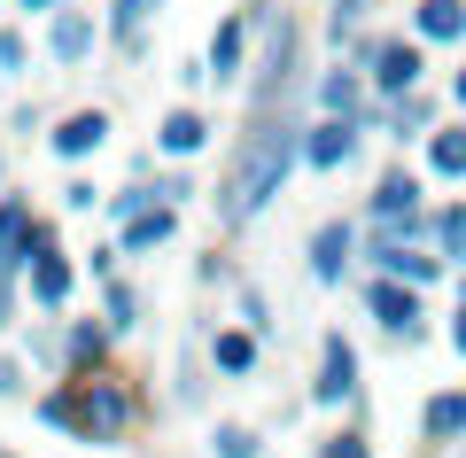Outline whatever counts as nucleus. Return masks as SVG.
Returning <instances> with one entry per match:
<instances>
[{"instance_id":"1","label":"nucleus","mask_w":466,"mask_h":458,"mask_svg":"<svg viewBox=\"0 0 466 458\" xmlns=\"http://www.w3.org/2000/svg\"><path fill=\"white\" fill-rule=\"evenodd\" d=\"M303 140H311V125H296V109L249 117V132L233 140L226 171H218V195H210L218 226H226V233H241L249 218H265L272 202L288 195V179H296V164H303Z\"/></svg>"},{"instance_id":"2","label":"nucleus","mask_w":466,"mask_h":458,"mask_svg":"<svg viewBox=\"0 0 466 458\" xmlns=\"http://www.w3.org/2000/svg\"><path fill=\"white\" fill-rule=\"evenodd\" d=\"M39 420L63 427V435H78V443H125V435H133V420H140V396L101 365V373L55 381V389L39 396Z\"/></svg>"},{"instance_id":"3","label":"nucleus","mask_w":466,"mask_h":458,"mask_svg":"<svg viewBox=\"0 0 466 458\" xmlns=\"http://www.w3.org/2000/svg\"><path fill=\"white\" fill-rule=\"evenodd\" d=\"M257 8V70H249V117L272 109H296V86H303V32L296 16H272V0H249Z\"/></svg>"},{"instance_id":"4","label":"nucleus","mask_w":466,"mask_h":458,"mask_svg":"<svg viewBox=\"0 0 466 458\" xmlns=\"http://www.w3.org/2000/svg\"><path fill=\"white\" fill-rule=\"evenodd\" d=\"M358 63H366V78H373V94H381V101H404V94H420V78H428V47H420L412 32L358 39Z\"/></svg>"},{"instance_id":"5","label":"nucleus","mask_w":466,"mask_h":458,"mask_svg":"<svg viewBox=\"0 0 466 458\" xmlns=\"http://www.w3.org/2000/svg\"><path fill=\"white\" fill-rule=\"evenodd\" d=\"M24 295H32V311H47V319H63L70 295H78V264L55 241V226H39V249H32V264H24Z\"/></svg>"},{"instance_id":"6","label":"nucleus","mask_w":466,"mask_h":458,"mask_svg":"<svg viewBox=\"0 0 466 458\" xmlns=\"http://www.w3.org/2000/svg\"><path fill=\"white\" fill-rule=\"evenodd\" d=\"M366 311L381 319V334H397L404 350L428 342V303H420V288H404V280L373 272V280H366Z\"/></svg>"},{"instance_id":"7","label":"nucleus","mask_w":466,"mask_h":458,"mask_svg":"<svg viewBox=\"0 0 466 458\" xmlns=\"http://www.w3.org/2000/svg\"><path fill=\"white\" fill-rule=\"evenodd\" d=\"M420 171H404V164H389L381 179H373V195H366V218L373 226H428V210H420Z\"/></svg>"},{"instance_id":"8","label":"nucleus","mask_w":466,"mask_h":458,"mask_svg":"<svg viewBox=\"0 0 466 458\" xmlns=\"http://www.w3.org/2000/svg\"><path fill=\"white\" fill-rule=\"evenodd\" d=\"M39 226L47 218L32 210V195H0V280H24V264L39 249Z\"/></svg>"},{"instance_id":"9","label":"nucleus","mask_w":466,"mask_h":458,"mask_svg":"<svg viewBox=\"0 0 466 458\" xmlns=\"http://www.w3.org/2000/svg\"><path fill=\"white\" fill-rule=\"evenodd\" d=\"M358 249H366V233L350 226V218H327V226L311 233V249H303V257H311V280L319 288H342L350 264H358Z\"/></svg>"},{"instance_id":"10","label":"nucleus","mask_w":466,"mask_h":458,"mask_svg":"<svg viewBox=\"0 0 466 458\" xmlns=\"http://www.w3.org/2000/svg\"><path fill=\"white\" fill-rule=\"evenodd\" d=\"M265 32V24H257V8H233V16H218V32H210V55H202V63H210V78H249V39Z\"/></svg>"},{"instance_id":"11","label":"nucleus","mask_w":466,"mask_h":458,"mask_svg":"<svg viewBox=\"0 0 466 458\" xmlns=\"http://www.w3.org/2000/svg\"><path fill=\"white\" fill-rule=\"evenodd\" d=\"M311 404H319V412L358 404V350H350L342 334H327V342H319V381H311Z\"/></svg>"},{"instance_id":"12","label":"nucleus","mask_w":466,"mask_h":458,"mask_svg":"<svg viewBox=\"0 0 466 458\" xmlns=\"http://www.w3.org/2000/svg\"><path fill=\"white\" fill-rule=\"evenodd\" d=\"M101 32H109V24H94V8H63V16H47V63H55V70L94 63Z\"/></svg>"},{"instance_id":"13","label":"nucleus","mask_w":466,"mask_h":458,"mask_svg":"<svg viewBox=\"0 0 466 458\" xmlns=\"http://www.w3.org/2000/svg\"><path fill=\"white\" fill-rule=\"evenodd\" d=\"M47 148L63 156V164H86V156H101L109 148V109H70L47 125Z\"/></svg>"},{"instance_id":"14","label":"nucleus","mask_w":466,"mask_h":458,"mask_svg":"<svg viewBox=\"0 0 466 458\" xmlns=\"http://www.w3.org/2000/svg\"><path fill=\"white\" fill-rule=\"evenodd\" d=\"M358 140H366V125H350V117H319L311 140H303V164H311V171H350V164H358Z\"/></svg>"},{"instance_id":"15","label":"nucleus","mask_w":466,"mask_h":458,"mask_svg":"<svg viewBox=\"0 0 466 458\" xmlns=\"http://www.w3.org/2000/svg\"><path fill=\"white\" fill-rule=\"evenodd\" d=\"M210 148V117L195 109V101H179V109L156 117V156H171V164H187V156H202Z\"/></svg>"},{"instance_id":"16","label":"nucleus","mask_w":466,"mask_h":458,"mask_svg":"<svg viewBox=\"0 0 466 458\" xmlns=\"http://www.w3.org/2000/svg\"><path fill=\"white\" fill-rule=\"evenodd\" d=\"M257 365H265V334H249V327H218V334H210V373L249 381Z\"/></svg>"},{"instance_id":"17","label":"nucleus","mask_w":466,"mask_h":458,"mask_svg":"<svg viewBox=\"0 0 466 458\" xmlns=\"http://www.w3.org/2000/svg\"><path fill=\"white\" fill-rule=\"evenodd\" d=\"M420 435L435 451H466V389H435L428 412H420Z\"/></svg>"},{"instance_id":"18","label":"nucleus","mask_w":466,"mask_h":458,"mask_svg":"<svg viewBox=\"0 0 466 458\" xmlns=\"http://www.w3.org/2000/svg\"><path fill=\"white\" fill-rule=\"evenodd\" d=\"M412 39L420 47H459L466 39V0H412Z\"/></svg>"},{"instance_id":"19","label":"nucleus","mask_w":466,"mask_h":458,"mask_svg":"<svg viewBox=\"0 0 466 458\" xmlns=\"http://www.w3.org/2000/svg\"><path fill=\"white\" fill-rule=\"evenodd\" d=\"M171 233H179V210L156 202V210H140L133 226H116V249H125V257H156V249H171Z\"/></svg>"},{"instance_id":"20","label":"nucleus","mask_w":466,"mask_h":458,"mask_svg":"<svg viewBox=\"0 0 466 458\" xmlns=\"http://www.w3.org/2000/svg\"><path fill=\"white\" fill-rule=\"evenodd\" d=\"M63 350H70V373H101L109 365V319H63Z\"/></svg>"},{"instance_id":"21","label":"nucleus","mask_w":466,"mask_h":458,"mask_svg":"<svg viewBox=\"0 0 466 458\" xmlns=\"http://www.w3.org/2000/svg\"><path fill=\"white\" fill-rule=\"evenodd\" d=\"M381 132H389V140H435V101H428V86L404 94V101H381Z\"/></svg>"},{"instance_id":"22","label":"nucleus","mask_w":466,"mask_h":458,"mask_svg":"<svg viewBox=\"0 0 466 458\" xmlns=\"http://www.w3.org/2000/svg\"><path fill=\"white\" fill-rule=\"evenodd\" d=\"M164 0H109V39L125 47V63H140V47H148V24Z\"/></svg>"},{"instance_id":"23","label":"nucleus","mask_w":466,"mask_h":458,"mask_svg":"<svg viewBox=\"0 0 466 458\" xmlns=\"http://www.w3.org/2000/svg\"><path fill=\"white\" fill-rule=\"evenodd\" d=\"M428 241L443 264H466V202H443V210H428Z\"/></svg>"},{"instance_id":"24","label":"nucleus","mask_w":466,"mask_h":458,"mask_svg":"<svg viewBox=\"0 0 466 458\" xmlns=\"http://www.w3.org/2000/svg\"><path fill=\"white\" fill-rule=\"evenodd\" d=\"M428 171H435V179H466V125H435Z\"/></svg>"},{"instance_id":"25","label":"nucleus","mask_w":466,"mask_h":458,"mask_svg":"<svg viewBox=\"0 0 466 458\" xmlns=\"http://www.w3.org/2000/svg\"><path fill=\"white\" fill-rule=\"evenodd\" d=\"M101 319H109V334H133L140 327V288H133V280H101Z\"/></svg>"},{"instance_id":"26","label":"nucleus","mask_w":466,"mask_h":458,"mask_svg":"<svg viewBox=\"0 0 466 458\" xmlns=\"http://www.w3.org/2000/svg\"><path fill=\"white\" fill-rule=\"evenodd\" d=\"M32 365L55 381H70V350H63V319H39L32 327Z\"/></svg>"},{"instance_id":"27","label":"nucleus","mask_w":466,"mask_h":458,"mask_svg":"<svg viewBox=\"0 0 466 458\" xmlns=\"http://www.w3.org/2000/svg\"><path fill=\"white\" fill-rule=\"evenodd\" d=\"M210 458H265V435L241 427V420H218L210 427Z\"/></svg>"},{"instance_id":"28","label":"nucleus","mask_w":466,"mask_h":458,"mask_svg":"<svg viewBox=\"0 0 466 458\" xmlns=\"http://www.w3.org/2000/svg\"><path fill=\"white\" fill-rule=\"evenodd\" d=\"M311 458H373V443H366V427H334V435L311 443Z\"/></svg>"},{"instance_id":"29","label":"nucleus","mask_w":466,"mask_h":458,"mask_svg":"<svg viewBox=\"0 0 466 458\" xmlns=\"http://www.w3.org/2000/svg\"><path fill=\"white\" fill-rule=\"evenodd\" d=\"M0 78H32V39L16 24H0Z\"/></svg>"},{"instance_id":"30","label":"nucleus","mask_w":466,"mask_h":458,"mask_svg":"<svg viewBox=\"0 0 466 458\" xmlns=\"http://www.w3.org/2000/svg\"><path fill=\"white\" fill-rule=\"evenodd\" d=\"M140 210H156V187H148V179H133V187H116V195H109V218H116V226H133Z\"/></svg>"},{"instance_id":"31","label":"nucleus","mask_w":466,"mask_h":458,"mask_svg":"<svg viewBox=\"0 0 466 458\" xmlns=\"http://www.w3.org/2000/svg\"><path fill=\"white\" fill-rule=\"evenodd\" d=\"M241 327H249V334H265V342H272V327H280V319H272L265 288H241Z\"/></svg>"},{"instance_id":"32","label":"nucleus","mask_w":466,"mask_h":458,"mask_svg":"<svg viewBox=\"0 0 466 458\" xmlns=\"http://www.w3.org/2000/svg\"><path fill=\"white\" fill-rule=\"evenodd\" d=\"M24 389H32V365H24L16 350H0V404H16Z\"/></svg>"},{"instance_id":"33","label":"nucleus","mask_w":466,"mask_h":458,"mask_svg":"<svg viewBox=\"0 0 466 458\" xmlns=\"http://www.w3.org/2000/svg\"><path fill=\"white\" fill-rule=\"evenodd\" d=\"M373 8H381V0H334V8H327V24H334V39H350V32H358V24L373 16Z\"/></svg>"},{"instance_id":"34","label":"nucleus","mask_w":466,"mask_h":458,"mask_svg":"<svg viewBox=\"0 0 466 458\" xmlns=\"http://www.w3.org/2000/svg\"><path fill=\"white\" fill-rule=\"evenodd\" d=\"M94 202H109L94 179H70V187H63V210H70V218H94Z\"/></svg>"},{"instance_id":"35","label":"nucleus","mask_w":466,"mask_h":458,"mask_svg":"<svg viewBox=\"0 0 466 458\" xmlns=\"http://www.w3.org/2000/svg\"><path fill=\"white\" fill-rule=\"evenodd\" d=\"M187 195H195V179H187V171H156V202H171V210H179Z\"/></svg>"},{"instance_id":"36","label":"nucleus","mask_w":466,"mask_h":458,"mask_svg":"<svg viewBox=\"0 0 466 458\" xmlns=\"http://www.w3.org/2000/svg\"><path fill=\"white\" fill-rule=\"evenodd\" d=\"M16 8H32V16H63V8H78V0H16Z\"/></svg>"},{"instance_id":"37","label":"nucleus","mask_w":466,"mask_h":458,"mask_svg":"<svg viewBox=\"0 0 466 458\" xmlns=\"http://www.w3.org/2000/svg\"><path fill=\"white\" fill-rule=\"evenodd\" d=\"M451 350H459V358H466V303H459V311H451Z\"/></svg>"},{"instance_id":"38","label":"nucleus","mask_w":466,"mask_h":458,"mask_svg":"<svg viewBox=\"0 0 466 458\" xmlns=\"http://www.w3.org/2000/svg\"><path fill=\"white\" fill-rule=\"evenodd\" d=\"M451 101H459V117H466V70H459V78H451Z\"/></svg>"},{"instance_id":"39","label":"nucleus","mask_w":466,"mask_h":458,"mask_svg":"<svg viewBox=\"0 0 466 458\" xmlns=\"http://www.w3.org/2000/svg\"><path fill=\"white\" fill-rule=\"evenodd\" d=\"M459 303H466V272H459Z\"/></svg>"},{"instance_id":"40","label":"nucleus","mask_w":466,"mask_h":458,"mask_svg":"<svg viewBox=\"0 0 466 458\" xmlns=\"http://www.w3.org/2000/svg\"><path fill=\"white\" fill-rule=\"evenodd\" d=\"M0 179H8V164H0Z\"/></svg>"},{"instance_id":"41","label":"nucleus","mask_w":466,"mask_h":458,"mask_svg":"<svg viewBox=\"0 0 466 458\" xmlns=\"http://www.w3.org/2000/svg\"><path fill=\"white\" fill-rule=\"evenodd\" d=\"M0 458H16V451H0Z\"/></svg>"},{"instance_id":"42","label":"nucleus","mask_w":466,"mask_h":458,"mask_svg":"<svg viewBox=\"0 0 466 458\" xmlns=\"http://www.w3.org/2000/svg\"><path fill=\"white\" fill-rule=\"evenodd\" d=\"M459 458H466V451H459Z\"/></svg>"}]
</instances>
